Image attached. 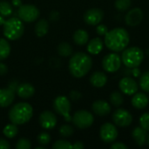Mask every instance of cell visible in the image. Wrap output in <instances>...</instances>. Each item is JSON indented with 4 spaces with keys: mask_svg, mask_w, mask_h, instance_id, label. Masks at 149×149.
<instances>
[{
    "mask_svg": "<svg viewBox=\"0 0 149 149\" xmlns=\"http://www.w3.org/2000/svg\"><path fill=\"white\" fill-rule=\"evenodd\" d=\"M18 85L17 81H12L10 83L8 88L0 89V107H7L12 104Z\"/></svg>",
    "mask_w": 149,
    "mask_h": 149,
    "instance_id": "obj_8",
    "label": "cell"
},
{
    "mask_svg": "<svg viewBox=\"0 0 149 149\" xmlns=\"http://www.w3.org/2000/svg\"><path fill=\"white\" fill-rule=\"evenodd\" d=\"M53 108L57 113L63 116L66 121H71L72 117L70 115L71 111V103L67 97L58 96L54 100Z\"/></svg>",
    "mask_w": 149,
    "mask_h": 149,
    "instance_id": "obj_7",
    "label": "cell"
},
{
    "mask_svg": "<svg viewBox=\"0 0 149 149\" xmlns=\"http://www.w3.org/2000/svg\"><path fill=\"white\" fill-rule=\"evenodd\" d=\"M140 125L143 129L149 132V113H145L141 116Z\"/></svg>",
    "mask_w": 149,
    "mask_h": 149,
    "instance_id": "obj_35",
    "label": "cell"
},
{
    "mask_svg": "<svg viewBox=\"0 0 149 149\" xmlns=\"http://www.w3.org/2000/svg\"><path fill=\"white\" fill-rule=\"evenodd\" d=\"M112 149H127V147L122 142H114L111 146Z\"/></svg>",
    "mask_w": 149,
    "mask_h": 149,
    "instance_id": "obj_39",
    "label": "cell"
},
{
    "mask_svg": "<svg viewBox=\"0 0 149 149\" xmlns=\"http://www.w3.org/2000/svg\"><path fill=\"white\" fill-rule=\"evenodd\" d=\"M89 35L86 31L83 29L77 30L73 34V41L78 45H84L88 42Z\"/></svg>",
    "mask_w": 149,
    "mask_h": 149,
    "instance_id": "obj_24",
    "label": "cell"
},
{
    "mask_svg": "<svg viewBox=\"0 0 149 149\" xmlns=\"http://www.w3.org/2000/svg\"><path fill=\"white\" fill-rule=\"evenodd\" d=\"M148 97L143 93H137L134 94L132 99V105L136 109H144L148 105Z\"/></svg>",
    "mask_w": 149,
    "mask_h": 149,
    "instance_id": "obj_21",
    "label": "cell"
},
{
    "mask_svg": "<svg viewBox=\"0 0 149 149\" xmlns=\"http://www.w3.org/2000/svg\"><path fill=\"white\" fill-rule=\"evenodd\" d=\"M90 82L91 84L97 88H101L105 86V85L107 82V76L105 72H94L92 76L90 77Z\"/></svg>",
    "mask_w": 149,
    "mask_h": 149,
    "instance_id": "obj_19",
    "label": "cell"
},
{
    "mask_svg": "<svg viewBox=\"0 0 149 149\" xmlns=\"http://www.w3.org/2000/svg\"><path fill=\"white\" fill-rule=\"evenodd\" d=\"M92 108L95 114L101 116V117L108 115L111 112L110 105L108 104V102H107L106 100H99L94 101L93 103Z\"/></svg>",
    "mask_w": 149,
    "mask_h": 149,
    "instance_id": "obj_17",
    "label": "cell"
},
{
    "mask_svg": "<svg viewBox=\"0 0 149 149\" xmlns=\"http://www.w3.org/2000/svg\"><path fill=\"white\" fill-rule=\"evenodd\" d=\"M58 52L62 57H68L72 53V47L66 42H62L58 46Z\"/></svg>",
    "mask_w": 149,
    "mask_h": 149,
    "instance_id": "obj_28",
    "label": "cell"
},
{
    "mask_svg": "<svg viewBox=\"0 0 149 149\" xmlns=\"http://www.w3.org/2000/svg\"><path fill=\"white\" fill-rule=\"evenodd\" d=\"M132 4L131 0H115L114 6L115 8L120 11H125L127 10Z\"/></svg>",
    "mask_w": 149,
    "mask_h": 149,
    "instance_id": "obj_31",
    "label": "cell"
},
{
    "mask_svg": "<svg viewBox=\"0 0 149 149\" xmlns=\"http://www.w3.org/2000/svg\"><path fill=\"white\" fill-rule=\"evenodd\" d=\"M33 114L32 107L26 102L15 104L9 111V119L15 125H23L28 122Z\"/></svg>",
    "mask_w": 149,
    "mask_h": 149,
    "instance_id": "obj_3",
    "label": "cell"
},
{
    "mask_svg": "<svg viewBox=\"0 0 149 149\" xmlns=\"http://www.w3.org/2000/svg\"><path fill=\"white\" fill-rule=\"evenodd\" d=\"M100 136L106 143H112L115 141L118 137V130L112 123H105L101 126L100 130Z\"/></svg>",
    "mask_w": 149,
    "mask_h": 149,
    "instance_id": "obj_12",
    "label": "cell"
},
{
    "mask_svg": "<svg viewBox=\"0 0 149 149\" xmlns=\"http://www.w3.org/2000/svg\"><path fill=\"white\" fill-rule=\"evenodd\" d=\"M10 148V144L7 142V141L3 139H0V149H9Z\"/></svg>",
    "mask_w": 149,
    "mask_h": 149,
    "instance_id": "obj_41",
    "label": "cell"
},
{
    "mask_svg": "<svg viewBox=\"0 0 149 149\" xmlns=\"http://www.w3.org/2000/svg\"><path fill=\"white\" fill-rule=\"evenodd\" d=\"M132 69V73L134 77H139L141 75V70L138 67H134V68H131Z\"/></svg>",
    "mask_w": 149,
    "mask_h": 149,
    "instance_id": "obj_43",
    "label": "cell"
},
{
    "mask_svg": "<svg viewBox=\"0 0 149 149\" xmlns=\"http://www.w3.org/2000/svg\"><path fill=\"white\" fill-rule=\"evenodd\" d=\"M139 84L144 92L149 93V72H146L141 75Z\"/></svg>",
    "mask_w": 149,
    "mask_h": 149,
    "instance_id": "obj_30",
    "label": "cell"
},
{
    "mask_svg": "<svg viewBox=\"0 0 149 149\" xmlns=\"http://www.w3.org/2000/svg\"><path fill=\"white\" fill-rule=\"evenodd\" d=\"M121 57H120L117 53L112 52L106 55L102 60L103 69L107 72H115L121 66Z\"/></svg>",
    "mask_w": 149,
    "mask_h": 149,
    "instance_id": "obj_10",
    "label": "cell"
},
{
    "mask_svg": "<svg viewBox=\"0 0 149 149\" xmlns=\"http://www.w3.org/2000/svg\"><path fill=\"white\" fill-rule=\"evenodd\" d=\"M132 137L138 146H140V147L144 146L147 143L148 137V131L143 129L141 127H137L133 130Z\"/></svg>",
    "mask_w": 149,
    "mask_h": 149,
    "instance_id": "obj_18",
    "label": "cell"
},
{
    "mask_svg": "<svg viewBox=\"0 0 149 149\" xmlns=\"http://www.w3.org/2000/svg\"><path fill=\"white\" fill-rule=\"evenodd\" d=\"M81 93H80V92H79V91H75V90H73V91H72L71 93H70V99L72 100H73V101H78L80 98H81Z\"/></svg>",
    "mask_w": 149,
    "mask_h": 149,
    "instance_id": "obj_38",
    "label": "cell"
},
{
    "mask_svg": "<svg viewBox=\"0 0 149 149\" xmlns=\"http://www.w3.org/2000/svg\"><path fill=\"white\" fill-rule=\"evenodd\" d=\"M52 148L53 149H72V145L65 141V140H59L58 141H56L53 145H52Z\"/></svg>",
    "mask_w": 149,
    "mask_h": 149,
    "instance_id": "obj_33",
    "label": "cell"
},
{
    "mask_svg": "<svg viewBox=\"0 0 149 149\" xmlns=\"http://www.w3.org/2000/svg\"><path fill=\"white\" fill-rule=\"evenodd\" d=\"M10 53V45L4 38H0V61L8 58Z\"/></svg>",
    "mask_w": 149,
    "mask_h": 149,
    "instance_id": "obj_25",
    "label": "cell"
},
{
    "mask_svg": "<svg viewBox=\"0 0 149 149\" xmlns=\"http://www.w3.org/2000/svg\"><path fill=\"white\" fill-rule=\"evenodd\" d=\"M105 45L112 52H122L127 47L130 42V36L127 31L122 27H117L105 35Z\"/></svg>",
    "mask_w": 149,
    "mask_h": 149,
    "instance_id": "obj_1",
    "label": "cell"
},
{
    "mask_svg": "<svg viewBox=\"0 0 149 149\" xmlns=\"http://www.w3.org/2000/svg\"><path fill=\"white\" fill-rule=\"evenodd\" d=\"M110 102L114 107H120L124 103V97L122 93L118 91L113 92L110 95Z\"/></svg>",
    "mask_w": 149,
    "mask_h": 149,
    "instance_id": "obj_27",
    "label": "cell"
},
{
    "mask_svg": "<svg viewBox=\"0 0 149 149\" xmlns=\"http://www.w3.org/2000/svg\"><path fill=\"white\" fill-rule=\"evenodd\" d=\"M16 93H17V95L20 98L28 99V98H31V96H33V94L35 93V88L31 84L23 83V84L18 85Z\"/></svg>",
    "mask_w": 149,
    "mask_h": 149,
    "instance_id": "obj_20",
    "label": "cell"
},
{
    "mask_svg": "<svg viewBox=\"0 0 149 149\" xmlns=\"http://www.w3.org/2000/svg\"><path fill=\"white\" fill-rule=\"evenodd\" d=\"M104 17V12L100 8H92L84 14V21L89 25L99 24Z\"/></svg>",
    "mask_w": 149,
    "mask_h": 149,
    "instance_id": "obj_13",
    "label": "cell"
},
{
    "mask_svg": "<svg viewBox=\"0 0 149 149\" xmlns=\"http://www.w3.org/2000/svg\"><path fill=\"white\" fill-rule=\"evenodd\" d=\"M37 149H45V147L44 146H40V147H38V148H36Z\"/></svg>",
    "mask_w": 149,
    "mask_h": 149,
    "instance_id": "obj_47",
    "label": "cell"
},
{
    "mask_svg": "<svg viewBox=\"0 0 149 149\" xmlns=\"http://www.w3.org/2000/svg\"><path fill=\"white\" fill-rule=\"evenodd\" d=\"M3 133L4 134V136H6L9 139H12L15 136H17V134H18V128L17 127V125L11 123V124H8L7 126L4 127Z\"/></svg>",
    "mask_w": 149,
    "mask_h": 149,
    "instance_id": "obj_26",
    "label": "cell"
},
{
    "mask_svg": "<svg viewBox=\"0 0 149 149\" xmlns=\"http://www.w3.org/2000/svg\"><path fill=\"white\" fill-rule=\"evenodd\" d=\"M54 16H52V15H51V18L52 19H53V20H55V19H58V12H56V11H54Z\"/></svg>",
    "mask_w": 149,
    "mask_h": 149,
    "instance_id": "obj_45",
    "label": "cell"
},
{
    "mask_svg": "<svg viewBox=\"0 0 149 149\" xmlns=\"http://www.w3.org/2000/svg\"><path fill=\"white\" fill-rule=\"evenodd\" d=\"M73 133H74V129L70 125H63L59 128V134L65 138L72 136L73 134Z\"/></svg>",
    "mask_w": 149,
    "mask_h": 149,
    "instance_id": "obj_32",
    "label": "cell"
},
{
    "mask_svg": "<svg viewBox=\"0 0 149 149\" xmlns=\"http://www.w3.org/2000/svg\"><path fill=\"white\" fill-rule=\"evenodd\" d=\"M87 52L93 55L99 54L103 49V41L100 38H94L87 45Z\"/></svg>",
    "mask_w": 149,
    "mask_h": 149,
    "instance_id": "obj_22",
    "label": "cell"
},
{
    "mask_svg": "<svg viewBox=\"0 0 149 149\" xmlns=\"http://www.w3.org/2000/svg\"><path fill=\"white\" fill-rule=\"evenodd\" d=\"M147 142H148V146H149V135H148V141H147Z\"/></svg>",
    "mask_w": 149,
    "mask_h": 149,
    "instance_id": "obj_48",
    "label": "cell"
},
{
    "mask_svg": "<svg viewBox=\"0 0 149 149\" xmlns=\"http://www.w3.org/2000/svg\"><path fill=\"white\" fill-rule=\"evenodd\" d=\"M12 4L15 5V6H17V7H20L22 5V1L21 0H12Z\"/></svg>",
    "mask_w": 149,
    "mask_h": 149,
    "instance_id": "obj_44",
    "label": "cell"
},
{
    "mask_svg": "<svg viewBox=\"0 0 149 149\" xmlns=\"http://www.w3.org/2000/svg\"><path fill=\"white\" fill-rule=\"evenodd\" d=\"M119 87L122 93L126 95H134L138 91V84L137 82L129 77H125L121 79L119 82Z\"/></svg>",
    "mask_w": 149,
    "mask_h": 149,
    "instance_id": "obj_14",
    "label": "cell"
},
{
    "mask_svg": "<svg viewBox=\"0 0 149 149\" xmlns=\"http://www.w3.org/2000/svg\"><path fill=\"white\" fill-rule=\"evenodd\" d=\"M85 148V145L81 141H76L72 145V149H83Z\"/></svg>",
    "mask_w": 149,
    "mask_h": 149,
    "instance_id": "obj_42",
    "label": "cell"
},
{
    "mask_svg": "<svg viewBox=\"0 0 149 149\" xmlns=\"http://www.w3.org/2000/svg\"><path fill=\"white\" fill-rule=\"evenodd\" d=\"M39 124L45 129H52L57 125V117L51 111H45L39 115Z\"/></svg>",
    "mask_w": 149,
    "mask_h": 149,
    "instance_id": "obj_16",
    "label": "cell"
},
{
    "mask_svg": "<svg viewBox=\"0 0 149 149\" xmlns=\"http://www.w3.org/2000/svg\"><path fill=\"white\" fill-rule=\"evenodd\" d=\"M4 22H5V18H4V17H3V16H2V15H0V25H3Z\"/></svg>",
    "mask_w": 149,
    "mask_h": 149,
    "instance_id": "obj_46",
    "label": "cell"
},
{
    "mask_svg": "<svg viewBox=\"0 0 149 149\" xmlns=\"http://www.w3.org/2000/svg\"><path fill=\"white\" fill-rule=\"evenodd\" d=\"M24 26L19 17H10L3 24V35L9 40H17L22 37Z\"/></svg>",
    "mask_w": 149,
    "mask_h": 149,
    "instance_id": "obj_4",
    "label": "cell"
},
{
    "mask_svg": "<svg viewBox=\"0 0 149 149\" xmlns=\"http://www.w3.org/2000/svg\"><path fill=\"white\" fill-rule=\"evenodd\" d=\"M144 59L143 51L136 46L126 48L122 52V63L128 68L138 67Z\"/></svg>",
    "mask_w": 149,
    "mask_h": 149,
    "instance_id": "obj_5",
    "label": "cell"
},
{
    "mask_svg": "<svg viewBox=\"0 0 149 149\" xmlns=\"http://www.w3.org/2000/svg\"><path fill=\"white\" fill-rule=\"evenodd\" d=\"M96 31L100 36H105L108 32V28L105 24H97Z\"/></svg>",
    "mask_w": 149,
    "mask_h": 149,
    "instance_id": "obj_37",
    "label": "cell"
},
{
    "mask_svg": "<svg viewBox=\"0 0 149 149\" xmlns=\"http://www.w3.org/2000/svg\"><path fill=\"white\" fill-rule=\"evenodd\" d=\"M13 12V9L11 4L7 1H1L0 2V15L3 17L10 16Z\"/></svg>",
    "mask_w": 149,
    "mask_h": 149,
    "instance_id": "obj_29",
    "label": "cell"
},
{
    "mask_svg": "<svg viewBox=\"0 0 149 149\" xmlns=\"http://www.w3.org/2000/svg\"><path fill=\"white\" fill-rule=\"evenodd\" d=\"M72 120L78 128L86 129L93 125L94 118L90 112L86 110H79L73 114Z\"/></svg>",
    "mask_w": 149,
    "mask_h": 149,
    "instance_id": "obj_6",
    "label": "cell"
},
{
    "mask_svg": "<svg viewBox=\"0 0 149 149\" xmlns=\"http://www.w3.org/2000/svg\"><path fill=\"white\" fill-rule=\"evenodd\" d=\"M113 120L116 126L120 127H126L132 124L133 116L127 110L123 108H118L114 111L113 114Z\"/></svg>",
    "mask_w": 149,
    "mask_h": 149,
    "instance_id": "obj_11",
    "label": "cell"
},
{
    "mask_svg": "<svg viewBox=\"0 0 149 149\" xmlns=\"http://www.w3.org/2000/svg\"><path fill=\"white\" fill-rule=\"evenodd\" d=\"M92 66V58L85 52H76L69 60V71L75 78H82L86 75Z\"/></svg>",
    "mask_w": 149,
    "mask_h": 149,
    "instance_id": "obj_2",
    "label": "cell"
},
{
    "mask_svg": "<svg viewBox=\"0 0 149 149\" xmlns=\"http://www.w3.org/2000/svg\"><path fill=\"white\" fill-rule=\"evenodd\" d=\"M8 72V67L5 64L0 62V75L3 76V75H5L6 73Z\"/></svg>",
    "mask_w": 149,
    "mask_h": 149,
    "instance_id": "obj_40",
    "label": "cell"
},
{
    "mask_svg": "<svg viewBox=\"0 0 149 149\" xmlns=\"http://www.w3.org/2000/svg\"><path fill=\"white\" fill-rule=\"evenodd\" d=\"M143 11L141 8H134L130 10L125 16V22L129 26H137L143 20Z\"/></svg>",
    "mask_w": 149,
    "mask_h": 149,
    "instance_id": "obj_15",
    "label": "cell"
},
{
    "mask_svg": "<svg viewBox=\"0 0 149 149\" xmlns=\"http://www.w3.org/2000/svg\"><path fill=\"white\" fill-rule=\"evenodd\" d=\"M49 30V23L46 19H40L36 24L34 28V31L36 35L39 38L45 36Z\"/></svg>",
    "mask_w": 149,
    "mask_h": 149,
    "instance_id": "obj_23",
    "label": "cell"
},
{
    "mask_svg": "<svg viewBox=\"0 0 149 149\" xmlns=\"http://www.w3.org/2000/svg\"><path fill=\"white\" fill-rule=\"evenodd\" d=\"M50 141H51V137L47 133H41L38 136V142L41 146H46L47 144H49Z\"/></svg>",
    "mask_w": 149,
    "mask_h": 149,
    "instance_id": "obj_36",
    "label": "cell"
},
{
    "mask_svg": "<svg viewBox=\"0 0 149 149\" xmlns=\"http://www.w3.org/2000/svg\"><path fill=\"white\" fill-rule=\"evenodd\" d=\"M31 148V144L29 140L25 138H21L17 141L16 144L17 149H30Z\"/></svg>",
    "mask_w": 149,
    "mask_h": 149,
    "instance_id": "obj_34",
    "label": "cell"
},
{
    "mask_svg": "<svg viewBox=\"0 0 149 149\" xmlns=\"http://www.w3.org/2000/svg\"><path fill=\"white\" fill-rule=\"evenodd\" d=\"M39 10L32 4H24L21 5L17 10L18 17L24 22L31 23L34 22L39 17Z\"/></svg>",
    "mask_w": 149,
    "mask_h": 149,
    "instance_id": "obj_9",
    "label": "cell"
}]
</instances>
